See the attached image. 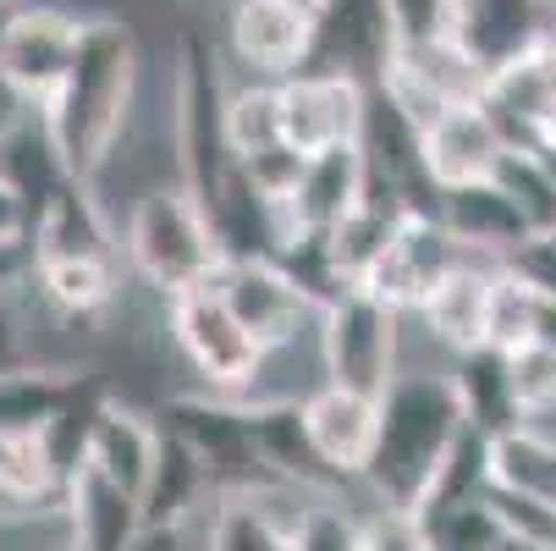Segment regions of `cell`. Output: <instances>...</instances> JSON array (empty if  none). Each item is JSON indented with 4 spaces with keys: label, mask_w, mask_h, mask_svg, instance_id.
<instances>
[{
    "label": "cell",
    "mask_w": 556,
    "mask_h": 551,
    "mask_svg": "<svg viewBox=\"0 0 556 551\" xmlns=\"http://www.w3.org/2000/svg\"><path fill=\"white\" fill-rule=\"evenodd\" d=\"M468 430L473 419L457 386V364L430 370L408 359L380 398V452L364 475V491L380 502L425 508Z\"/></svg>",
    "instance_id": "6da1fadb"
},
{
    "label": "cell",
    "mask_w": 556,
    "mask_h": 551,
    "mask_svg": "<svg viewBox=\"0 0 556 551\" xmlns=\"http://www.w3.org/2000/svg\"><path fill=\"white\" fill-rule=\"evenodd\" d=\"M138 111V45L122 17H89L66 84L39 111V127L66 177H94Z\"/></svg>",
    "instance_id": "7a4b0ae2"
},
{
    "label": "cell",
    "mask_w": 556,
    "mask_h": 551,
    "mask_svg": "<svg viewBox=\"0 0 556 551\" xmlns=\"http://www.w3.org/2000/svg\"><path fill=\"white\" fill-rule=\"evenodd\" d=\"M122 260L138 287H149L154 298H177L210 281V271L226 260V238L193 183H166L122 215Z\"/></svg>",
    "instance_id": "3957f363"
},
{
    "label": "cell",
    "mask_w": 556,
    "mask_h": 551,
    "mask_svg": "<svg viewBox=\"0 0 556 551\" xmlns=\"http://www.w3.org/2000/svg\"><path fill=\"white\" fill-rule=\"evenodd\" d=\"M166 337L177 348V359L188 364V375L199 380V398L231 403L265 353V342L237 321V309L226 303V292L215 281H199L177 298H166Z\"/></svg>",
    "instance_id": "277c9868"
},
{
    "label": "cell",
    "mask_w": 556,
    "mask_h": 551,
    "mask_svg": "<svg viewBox=\"0 0 556 551\" xmlns=\"http://www.w3.org/2000/svg\"><path fill=\"white\" fill-rule=\"evenodd\" d=\"M403 326H408V314L380 303L364 287L331 292L326 309H320V337H326L331 380L386 398V386L396 380V370H403V359H408V331Z\"/></svg>",
    "instance_id": "5b68a950"
},
{
    "label": "cell",
    "mask_w": 556,
    "mask_h": 551,
    "mask_svg": "<svg viewBox=\"0 0 556 551\" xmlns=\"http://www.w3.org/2000/svg\"><path fill=\"white\" fill-rule=\"evenodd\" d=\"M84 28L89 17H77L66 7H12L0 17V95L12 105L45 111L55 100V89L66 84V72L84 50Z\"/></svg>",
    "instance_id": "8992f818"
},
{
    "label": "cell",
    "mask_w": 556,
    "mask_h": 551,
    "mask_svg": "<svg viewBox=\"0 0 556 551\" xmlns=\"http://www.w3.org/2000/svg\"><path fill=\"white\" fill-rule=\"evenodd\" d=\"M210 281L226 292L237 321H243L260 342H281V337L314 326L326 309V298L276 254H226L210 271Z\"/></svg>",
    "instance_id": "52a82bcc"
},
{
    "label": "cell",
    "mask_w": 556,
    "mask_h": 551,
    "mask_svg": "<svg viewBox=\"0 0 556 551\" xmlns=\"http://www.w3.org/2000/svg\"><path fill=\"white\" fill-rule=\"evenodd\" d=\"M298 430L331 486H364L369 463L380 452V398L342 386V380H326L298 409Z\"/></svg>",
    "instance_id": "ba28073f"
},
{
    "label": "cell",
    "mask_w": 556,
    "mask_h": 551,
    "mask_svg": "<svg viewBox=\"0 0 556 551\" xmlns=\"http://www.w3.org/2000/svg\"><path fill=\"white\" fill-rule=\"evenodd\" d=\"M463 260H468V249L457 243V231L441 221V210L435 204H408L403 215H396V231H391L380 265L364 276V292H375L380 303L414 314L430 298V287Z\"/></svg>",
    "instance_id": "9c48e42d"
},
{
    "label": "cell",
    "mask_w": 556,
    "mask_h": 551,
    "mask_svg": "<svg viewBox=\"0 0 556 551\" xmlns=\"http://www.w3.org/2000/svg\"><path fill=\"white\" fill-rule=\"evenodd\" d=\"M281 127L298 154H326L342 143H364L369 127V84L348 72L303 66L281 77Z\"/></svg>",
    "instance_id": "30bf717a"
},
{
    "label": "cell",
    "mask_w": 556,
    "mask_h": 551,
    "mask_svg": "<svg viewBox=\"0 0 556 551\" xmlns=\"http://www.w3.org/2000/svg\"><path fill=\"white\" fill-rule=\"evenodd\" d=\"M507 149L513 143L485 111V100H457L419 127V172L435 193L480 188V183H496Z\"/></svg>",
    "instance_id": "8fae6325"
},
{
    "label": "cell",
    "mask_w": 556,
    "mask_h": 551,
    "mask_svg": "<svg viewBox=\"0 0 556 551\" xmlns=\"http://www.w3.org/2000/svg\"><path fill=\"white\" fill-rule=\"evenodd\" d=\"M226 55L243 77H270V84L303 72L314 55V0H231Z\"/></svg>",
    "instance_id": "7c38bea8"
},
{
    "label": "cell",
    "mask_w": 556,
    "mask_h": 551,
    "mask_svg": "<svg viewBox=\"0 0 556 551\" xmlns=\"http://www.w3.org/2000/svg\"><path fill=\"white\" fill-rule=\"evenodd\" d=\"M485 111L496 116V127L507 133L513 149H534L545 143V127L556 116V28L540 34L529 50L507 55L502 66H491L485 77Z\"/></svg>",
    "instance_id": "4fadbf2b"
},
{
    "label": "cell",
    "mask_w": 556,
    "mask_h": 551,
    "mask_svg": "<svg viewBox=\"0 0 556 551\" xmlns=\"http://www.w3.org/2000/svg\"><path fill=\"white\" fill-rule=\"evenodd\" d=\"M496 276H502V265H496V260H480V254H468L463 265H452V271L430 287V298L414 309L419 331H425L441 353H452V359L480 353V348H485V331H491Z\"/></svg>",
    "instance_id": "5bb4252c"
},
{
    "label": "cell",
    "mask_w": 556,
    "mask_h": 551,
    "mask_svg": "<svg viewBox=\"0 0 556 551\" xmlns=\"http://www.w3.org/2000/svg\"><path fill=\"white\" fill-rule=\"evenodd\" d=\"M161 441L166 430L149 425L138 409H122V403H100L84 425V468H94L100 480L122 486L127 497H149V480H154V463H161Z\"/></svg>",
    "instance_id": "9a60e30c"
},
{
    "label": "cell",
    "mask_w": 556,
    "mask_h": 551,
    "mask_svg": "<svg viewBox=\"0 0 556 551\" xmlns=\"http://www.w3.org/2000/svg\"><path fill=\"white\" fill-rule=\"evenodd\" d=\"M441 221L457 231V243L480 260L507 265V254L529 238V215L513 204V193L502 183H480V188H457V193H435Z\"/></svg>",
    "instance_id": "2e32d148"
},
{
    "label": "cell",
    "mask_w": 556,
    "mask_h": 551,
    "mask_svg": "<svg viewBox=\"0 0 556 551\" xmlns=\"http://www.w3.org/2000/svg\"><path fill=\"white\" fill-rule=\"evenodd\" d=\"M122 254H77V260H34V287L50 309L72 321H100L122 298Z\"/></svg>",
    "instance_id": "e0dca14e"
},
{
    "label": "cell",
    "mask_w": 556,
    "mask_h": 551,
    "mask_svg": "<svg viewBox=\"0 0 556 551\" xmlns=\"http://www.w3.org/2000/svg\"><path fill=\"white\" fill-rule=\"evenodd\" d=\"M276 143H287L281 84H270V77H237L231 89H220V149H226V166L249 161V154H265Z\"/></svg>",
    "instance_id": "ac0fdd59"
},
{
    "label": "cell",
    "mask_w": 556,
    "mask_h": 551,
    "mask_svg": "<svg viewBox=\"0 0 556 551\" xmlns=\"http://www.w3.org/2000/svg\"><path fill=\"white\" fill-rule=\"evenodd\" d=\"M425 524H430L435 551H491V546L513 529L491 486H485V491H468V497H452V502L425 508Z\"/></svg>",
    "instance_id": "d6986e66"
},
{
    "label": "cell",
    "mask_w": 556,
    "mask_h": 551,
    "mask_svg": "<svg viewBox=\"0 0 556 551\" xmlns=\"http://www.w3.org/2000/svg\"><path fill=\"white\" fill-rule=\"evenodd\" d=\"M364 491V486H358ZM358 551H435L430 540V524L419 508H403V502H380L364 491V508H358Z\"/></svg>",
    "instance_id": "ffe728a7"
},
{
    "label": "cell",
    "mask_w": 556,
    "mask_h": 551,
    "mask_svg": "<svg viewBox=\"0 0 556 551\" xmlns=\"http://www.w3.org/2000/svg\"><path fill=\"white\" fill-rule=\"evenodd\" d=\"M502 375H507V398H513V419L556 409V348L529 342L502 353Z\"/></svg>",
    "instance_id": "44dd1931"
},
{
    "label": "cell",
    "mask_w": 556,
    "mask_h": 551,
    "mask_svg": "<svg viewBox=\"0 0 556 551\" xmlns=\"http://www.w3.org/2000/svg\"><path fill=\"white\" fill-rule=\"evenodd\" d=\"M507 271H518L529 287H540L545 298H556V226L551 231H529V238L507 254Z\"/></svg>",
    "instance_id": "7402d4cb"
},
{
    "label": "cell",
    "mask_w": 556,
    "mask_h": 551,
    "mask_svg": "<svg viewBox=\"0 0 556 551\" xmlns=\"http://www.w3.org/2000/svg\"><path fill=\"white\" fill-rule=\"evenodd\" d=\"M28 226H34L28 193L0 172V238H7V243H28Z\"/></svg>",
    "instance_id": "603a6c76"
},
{
    "label": "cell",
    "mask_w": 556,
    "mask_h": 551,
    "mask_svg": "<svg viewBox=\"0 0 556 551\" xmlns=\"http://www.w3.org/2000/svg\"><path fill=\"white\" fill-rule=\"evenodd\" d=\"M127 551H199V546L188 540V524H143L127 540Z\"/></svg>",
    "instance_id": "cb8c5ba5"
},
{
    "label": "cell",
    "mask_w": 556,
    "mask_h": 551,
    "mask_svg": "<svg viewBox=\"0 0 556 551\" xmlns=\"http://www.w3.org/2000/svg\"><path fill=\"white\" fill-rule=\"evenodd\" d=\"M491 551H551V546H545V540H534V535H523V529H507Z\"/></svg>",
    "instance_id": "d4e9b609"
}]
</instances>
